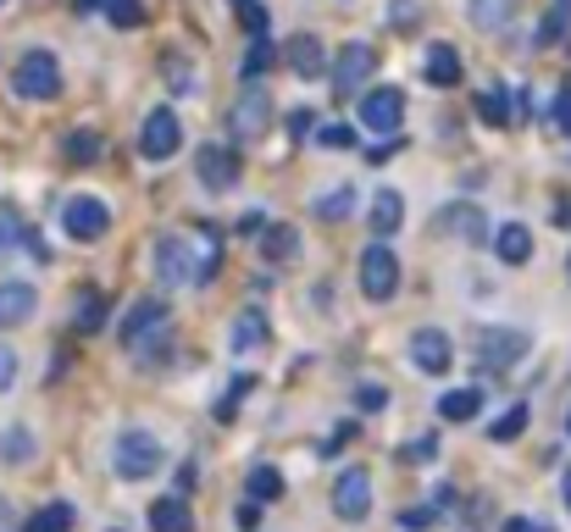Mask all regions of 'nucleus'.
I'll return each instance as SVG.
<instances>
[{
	"instance_id": "f257e3e1",
	"label": "nucleus",
	"mask_w": 571,
	"mask_h": 532,
	"mask_svg": "<svg viewBox=\"0 0 571 532\" xmlns=\"http://www.w3.org/2000/svg\"><path fill=\"white\" fill-rule=\"evenodd\" d=\"M471 355H477V367H488V372H511L527 355V333L522 327H477L471 333Z\"/></svg>"
},
{
	"instance_id": "f03ea898",
	"label": "nucleus",
	"mask_w": 571,
	"mask_h": 532,
	"mask_svg": "<svg viewBox=\"0 0 571 532\" xmlns=\"http://www.w3.org/2000/svg\"><path fill=\"white\" fill-rule=\"evenodd\" d=\"M267 123H272V95H267L261 83H250L233 101V112H228V134H233V144H256L267 134Z\"/></svg>"
},
{
	"instance_id": "7ed1b4c3",
	"label": "nucleus",
	"mask_w": 571,
	"mask_h": 532,
	"mask_svg": "<svg viewBox=\"0 0 571 532\" xmlns=\"http://www.w3.org/2000/svg\"><path fill=\"white\" fill-rule=\"evenodd\" d=\"M106 228H112V206L95 200V195H72V200L61 206V233L78 239V244H101Z\"/></svg>"
},
{
	"instance_id": "20e7f679",
	"label": "nucleus",
	"mask_w": 571,
	"mask_h": 532,
	"mask_svg": "<svg viewBox=\"0 0 571 532\" xmlns=\"http://www.w3.org/2000/svg\"><path fill=\"white\" fill-rule=\"evenodd\" d=\"M12 89H18L23 101H56L61 95V67H56V56L50 50H28L18 61V72H12Z\"/></svg>"
},
{
	"instance_id": "39448f33",
	"label": "nucleus",
	"mask_w": 571,
	"mask_h": 532,
	"mask_svg": "<svg viewBox=\"0 0 571 532\" xmlns=\"http://www.w3.org/2000/svg\"><path fill=\"white\" fill-rule=\"evenodd\" d=\"M112 461H117V472H123L128 483H139V477H155V472H161V443H155L144 427H128V432L117 438Z\"/></svg>"
},
{
	"instance_id": "423d86ee",
	"label": "nucleus",
	"mask_w": 571,
	"mask_h": 532,
	"mask_svg": "<svg viewBox=\"0 0 571 532\" xmlns=\"http://www.w3.org/2000/svg\"><path fill=\"white\" fill-rule=\"evenodd\" d=\"M178 150H184V123H178V112H173V106H155V112L144 117L139 155H144V161H167V155H178Z\"/></svg>"
},
{
	"instance_id": "0eeeda50",
	"label": "nucleus",
	"mask_w": 571,
	"mask_h": 532,
	"mask_svg": "<svg viewBox=\"0 0 571 532\" xmlns=\"http://www.w3.org/2000/svg\"><path fill=\"white\" fill-rule=\"evenodd\" d=\"M372 72H377V50L366 39H350L339 50V61H334V95H361V89L372 83Z\"/></svg>"
},
{
	"instance_id": "6e6552de",
	"label": "nucleus",
	"mask_w": 571,
	"mask_h": 532,
	"mask_svg": "<svg viewBox=\"0 0 571 532\" xmlns=\"http://www.w3.org/2000/svg\"><path fill=\"white\" fill-rule=\"evenodd\" d=\"M394 289H399V255L388 244H372L361 255V294L383 305V300H394Z\"/></svg>"
},
{
	"instance_id": "1a4fd4ad",
	"label": "nucleus",
	"mask_w": 571,
	"mask_h": 532,
	"mask_svg": "<svg viewBox=\"0 0 571 532\" xmlns=\"http://www.w3.org/2000/svg\"><path fill=\"white\" fill-rule=\"evenodd\" d=\"M155 278L167 284V289H184V284H200V261L184 239H155Z\"/></svg>"
},
{
	"instance_id": "9d476101",
	"label": "nucleus",
	"mask_w": 571,
	"mask_h": 532,
	"mask_svg": "<svg viewBox=\"0 0 571 532\" xmlns=\"http://www.w3.org/2000/svg\"><path fill=\"white\" fill-rule=\"evenodd\" d=\"M411 361H417V372L444 378V372H450V361H455L450 333H444V327H417V333H411Z\"/></svg>"
},
{
	"instance_id": "9b49d317",
	"label": "nucleus",
	"mask_w": 571,
	"mask_h": 532,
	"mask_svg": "<svg viewBox=\"0 0 571 532\" xmlns=\"http://www.w3.org/2000/svg\"><path fill=\"white\" fill-rule=\"evenodd\" d=\"M195 172H200V189L228 195V189L238 184V155H233L228 144H206V150L195 155Z\"/></svg>"
},
{
	"instance_id": "f8f14e48",
	"label": "nucleus",
	"mask_w": 571,
	"mask_h": 532,
	"mask_svg": "<svg viewBox=\"0 0 571 532\" xmlns=\"http://www.w3.org/2000/svg\"><path fill=\"white\" fill-rule=\"evenodd\" d=\"M334 510H339L345 521H366V510H372V472H366V466H350V472L334 483Z\"/></svg>"
},
{
	"instance_id": "ddd939ff",
	"label": "nucleus",
	"mask_w": 571,
	"mask_h": 532,
	"mask_svg": "<svg viewBox=\"0 0 571 532\" xmlns=\"http://www.w3.org/2000/svg\"><path fill=\"white\" fill-rule=\"evenodd\" d=\"M361 123L372 134H394L405 123V95H399V89H372V95L361 101Z\"/></svg>"
},
{
	"instance_id": "4468645a",
	"label": "nucleus",
	"mask_w": 571,
	"mask_h": 532,
	"mask_svg": "<svg viewBox=\"0 0 571 532\" xmlns=\"http://www.w3.org/2000/svg\"><path fill=\"white\" fill-rule=\"evenodd\" d=\"M161 327H167V305H161V300H139L128 316H123V344L128 349H139L150 333H161Z\"/></svg>"
},
{
	"instance_id": "2eb2a0df",
	"label": "nucleus",
	"mask_w": 571,
	"mask_h": 532,
	"mask_svg": "<svg viewBox=\"0 0 571 532\" xmlns=\"http://www.w3.org/2000/svg\"><path fill=\"white\" fill-rule=\"evenodd\" d=\"M150 532H195V510H189V499H184V494L155 499V505H150Z\"/></svg>"
},
{
	"instance_id": "dca6fc26",
	"label": "nucleus",
	"mask_w": 571,
	"mask_h": 532,
	"mask_svg": "<svg viewBox=\"0 0 571 532\" xmlns=\"http://www.w3.org/2000/svg\"><path fill=\"white\" fill-rule=\"evenodd\" d=\"M34 305H39L34 284H0V327L28 322V316H34Z\"/></svg>"
},
{
	"instance_id": "f3484780",
	"label": "nucleus",
	"mask_w": 571,
	"mask_h": 532,
	"mask_svg": "<svg viewBox=\"0 0 571 532\" xmlns=\"http://www.w3.org/2000/svg\"><path fill=\"white\" fill-rule=\"evenodd\" d=\"M482 222H488V217H482L477 206H444V211H439V233H455V239H471V244L482 239Z\"/></svg>"
},
{
	"instance_id": "a211bd4d",
	"label": "nucleus",
	"mask_w": 571,
	"mask_h": 532,
	"mask_svg": "<svg viewBox=\"0 0 571 532\" xmlns=\"http://www.w3.org/2000/svg\"><path fill=\"white\" fill-rule=\"evenodd\" d=\"M494 250H500V261H505V266H522V261L533 255V233H527V222H500Z\"/></svg>"
},
{
	"instance_id": "6ab92c4d",
	"label": "nucleus",
	"mask_w": 571,
	"mask_h": 532,
	"mask_svg": "<svg viewBox=\"0 0 571 532\" xmlns=\"http://www.w3.org/2000/svg\"><path fill=\"white\" fill-rule=\"evenodd\" d=\"M289 67H294L300 78H316L322 67H328V56H322V39H316V34H294V39H289Z\"/></svg>"
},
{
	"instance_id": "aec40b11",
	"label": "nucleus",
	"mask_w": 571,
	"mask_h": 532,
	"mask_svg": "<svg viewBox=\"0 0 571 532\" xmlns=\"http://www.w3.org/2000/svg\"><path fill=\"white\" fill-rule=\"evenodd\" d=\"M399 222H405V195L399 189H377L372 195V228L377 233H399Z\"/></svg>"
},
{
	"instance_id": "412c9836",
	"label": "nucleus",
	"mask_w": 571,
	"mask_h": 532,
	"mask_svg": "<svg viewBox=\"0 0 571 532\" xmlns=\"http://www.w3.org/2000/svg\"><path fill=\"white\" fill-rule=\"evenodd\" d=\"M261 255L278 266V261H289V255H300V228H289V222H272V228H261Z\"/></svg>"
},
{
	"instance_id": "4be33fe9",
	"label": "nucleus",
	"mask_w": 571,
	"mask_h": 532,
	"mask_svg": "<svg viewBox=\"0 0 571 532\" xmlns=\"http://www.w3.org/2000/svg\"><path fill=\"white\" fill-rule=\"evenodd\" d=\"M516 7H522V0H466V12H471L477 28H505L516 18Z\"/></svg>"
},
{
	"instance_id": "5701e85b",
	"label": "nucleus",
	"mask_w": 571,
	"mask_h": 532,
	"mask_svg": "<svg viewBox=\"0 0 571 532\" xmlns=\"http://www.w3.org/2000/svg\"><path fill=\"white\" fill-rule=\"evenodd\" d=\"M439 416H444V421H471V416H482V389H450V394L439 400Z\"/></svg>"
},
{
	"instance_id": "b1692460",
	"label": "nucleus",
	"mask_w": 571,
	"mask_h": 532,
	"mask_svg": "<svg viewBox=\"0 0 571 532\" xmlns=\"http://www.w3.org/2000/svg\"><path fill=\"white\" fill-rule=\"evenodd\" d=\"M356 200H361L356 184H345V189H334V195H322V200L311 206V217H316V222H345V217L356 211Z\"/></svg>"
},
{
	"instance_id": "393cba45",
	"label": "nucleus",
	"mask_w": 571,
	"mask_h": 532,
	"mask_svg": "<svg viewBox=\"0 0 571 532\" xmlns=\"http://www.w3.org/2000/svg\"><path fill=\"white\" fill-rule=\"evenodd\" d=\"M428 78H433L439 89H455V83H461V56H455L450 45H433V50H428Z\"/></svg>"
},
{
	"instance_id": "a878e982",
	"label": "nucleus",
	"mask_w": 571,
	"mask_h": 532,
	"mask_svg": "<svg viewBox=\"0 0 571 532\" xmlns=\"http://www.w3.org/2000/svg\"><path fill=\"white\" fill-rule=\"evenodd\" d=\"M256 344H267V316L261 311H244L233 327V355H250Z\"/></svg>"
},
{
	"instance_id": "bb28decb",
	"label": "nucleus",
	"mask_w": 571,
	"mask_h": 532,
	"mask_svg": "<svg viewBox=\"0 0 571 532\" xmlns=\"http://www.w3.org/2000/svg\"><path fill=\"white\" fill-rule=\"evenodd\" d=\"M23 244H34V239H28V222H23L12 206H0V255H12V250H23Z\"/></svg>"
},
{
	"instance_id": "cd10ccee",
	"label": "nucleus",
	"mask_w": 571,
	"mask_h": 532,
	"mask_svg": "<svg viewBox=\"0 0 571 532\" xmlns=\"http://www.w3.org/2000/svg\"><path fill=\"white\" fill-rule=\"evenodd\" d=\"M72 322H78V333H95V327L106 322V300H101L95 289H84V294H78V311H72Z\"/></svg>"
},
{
	"instance_id": "c85d7f7f",
	"label": "nucleus",
	"mask_w": 571,
	"mask_h": 532,
	"mask_svg": "<svg viewBox=\"0 0 571 532\" xmlns=\"http://www.w3.org/2000/svg\"><path fill=\"white\" fill-rule=\"evenodd\" d=\"M278 494H283V472H278V466H256V472H250V499H256V505H272Z\"/></svg>"
},
{
	"instance_id": "c756f323",
	"label": "nucleus",
	"mask_w": 571,
	"mask_h": 532,
	"mask_svg": "<svg viewBox=\"0 0 571 532\" xmlns=\"http://www.w3.org/2000/svg\"><path fill=\"white\" fill-rule=\"evenodd\" d=\"M28 532H72V505H61V499L45 505V510L28 521Z\"/></svg>"
},
{
	"instance_id": "7c9ffc66",
	"label": "nucleus",
	"mask_w": 571,
	"mask_h": 532,
	"mask_svg": "<svg viewBox=\"0 0 571 532\" xmlns=\"http://www.w3.org/2000/svg\"><path fill=\"white\" fill-rule=\"evenodd\" d=\"M267 67H272V39H261V34H256V45H250V50H244V78H250V83H256V78H261Z\"/></svg>"
},
{
	"instance_id": "2f4dec72",
	"label": "nucleus",
	"mask_w": 571,
	"mask_h": 532,
	"mask_svg": "<svg viewBox=\"0 0 571 532\" xmlns=\"http://www.w3.org/2000/svg\"><path fill=\"white\" fill-rule=\"evenodd\" d=\"M477 112H482V123H494V128H505V123H511V101L500 95V89H488V95L477 101Z\"/></svg>"
},
{
	"instance_id": "473e14b6",
	"label": "nucleus",
	"mask_w": 571,
	"mask_h": 532,
	"mask_svg": "<svg viewBox=\"0 0 571 532\" xmlns=\"http://www.w3.org/2000/svg\"><path fill=\"white\" fill-rule=\"evenodd\" d=\"M522 427H527V405H511V410H505L494 427H488V438H494V443H505V438H516Z\"/></svg>"
},
{
	"instance_id": "72a5a7b5",
	"label": "nucleus",
	"mask_w": 571,
	"mask_h": 532,
	"mask_svg": "<svg viewBox=\"0 0 571 532\" xmlns=\"http://www.w3.org/2000/svg\"><path fill=\"white\" fill-rule=\"evenodd\" d=\"M28 455H34V443H28V432H23V427L0 432V461H28Z\"/></svg>"
},
{
	"instance_id": "f704fd0d",
	"label": "nucleus",
	"mask_w": 571,
	"mask_h": 532,
	"mask_svg": "<svg viewBox=\"0 0 571 532\" xmlns=\"http://www.w3.org/2000/svg\"><path fill=\"white\" fill-rule=\"evenodd\" d=\"M67 155H72V161H95V155H101V139H95L90 128H72V134H67Z\"/></svg>"
},
{
	"instance_id": "c9c22d12",
	"label": "nucleus",
	"mask_w": 571,
	"mask_h": 532,
	"mask_svg": "<svg viewBox=\"0 0 571 532\" xmlns=\"http://www.w3.org/2000/svg\"><path fill=\"white\" fill-rule=\"evenodd\" d=\"M106 18L117 28H139L144 23V7H139V0H106Z\"/></svg>"
},
{
	"instance_id": "e433bc0d",
	"label": "nucleus",
	"mask_w": 571,
	"mask_h": 532,
	"mask_svg": "<svg viewBox=\"0 0 571 532\" xmlns=\"http://www.w3.org/2000/svg\"><path fill=\"white\" fill-rule=\"evenodd\" d=\"M167 78L178 83L173 95H200V89H195V72H189V61H184V56H167Z\"/></svg>"
},
{
	"instance_id": "4c0bfd02",
	"label": "nucleus",
	"mask_w": 571,
	"mask_h": 532,
	"mask_svg": "<svg viewBox=\"0 0 571 532\" xmlns=\"http://www.w3.org/2000/svg\"><path fill=\"white\" fill-rule=\"evenodd\" d=\"M316 139L328 144V150H350V144H356V128H350V123H328V128H322Z\"/></svg>"
},
{
	"instance_id": "58836bf2",
	"label": "nucleus",
	"mask_w": 571,
	"mask_h": 532,
	"mask_svg": "<svg viewBox=\"0 0 571 532\" xmlns=\"http://www.w3.org/2000/svg\"><path fill=\"white\" fill-rule=\"evenodd\" d=\"M566 23H571V0H555V7H549V23H544V34H538V39L549 45V39L566 28Z\"/></svg>"
},
{
	"instance_id": "ea45409f",
	"label": "nucleus",
	"mask_w": 571,
	"mask_h": 532,
	"mask_svg": "<svg viewBox=\"0 0 571 532\" xmlns=\"http://www.w3.org/2000/svg\"><path fill=\"white\" fill-rule=\"evenodd\" d=\"M18 383V349L12 344H0V394H7Z\"/></svg>"
},
{
	"instance_id": "a19ab883",
	"label": "nucleus",
	"mask_w": 571,
	"mask_h": 532,
	"mask_svg": "<svg viewBox=\"0 0 571 532\" xmlns=\"http://www.w3.org/2000/svg\"><path fill=\"white\" fill-rule=\"evenodd\" d=\"M388 23H394V28H411V23H417V0H394V7H388Z\"/></svg>"
},
{
	"instance_id": "79ce46f5",
	"label": "nucleus",
	"mask_w": 571,
	"mask_h": 532,
	"mask_svg": "<svg viewBox=\"0 0 571 532\" xmlns=\"http://www.w3.org/2000/svg\"><path fill=\"white\" fill-rule=\"evenodd\" d=\"M233 7H238V18H244V28H256V34L267 28V12L256 7V0H233Z\"/></svg>"
},
{
	"instance_id": "37998d69",
	"label": "nucleus",
	"mask_w": 571,
	"mask_h": 532,
	"mask_svg": "<svg viewBox=\"0 0 571 532\" xmlns=\"http://www.w3.org/2000/svg\"><path fill=\"white\" fill-rule=\"evenodd\" d=\"M388 405V389H377V383H361V410H383Z\"/></svg>"
},
{
	"instance_id": "c03bdc74",
	"label": "nucleus",
	"mask_w": 571,
	"mask_h": 532,
	"mask_svg": "<svg viewBox=\"0 0 571 532\" xmlns=\"http://www.w3.org/2000/svg\"><path fill=\"white\" fill-rule=\"evenodd\" d=\"M411 461H433L439 455V438H411V450H405Z\"/></svg>"
},
{
	"instance_id": "a18cd8bd",
	"label": "nucleus",
	"mask_w": 571,
	"mask_h": 532,
	"mask_svg": "<svg viewBox=\"0 0 571 532\" xmlns=\"http://www.w3.org/2000/svg\"><path fill=\"white\" fill-rule=\"evenodd\" d=\"M311 128H316V117H311V112H305V106H300V112H294V117H289V134H294V139H305V134H311Z\"/></svg>"
},
{
	"instance_id": "49530a36",
	"label": "nucleus",
	"mask_w": 571,
	"mask_h": 532,
	"mask_svg": "<svg viewBox=\"0 0 571 532\" xmlns=\"http://www.w3.org/2000/svg\"><path fill=\"white\" fill-rule=\"evenodd\" d=\"M261 228H267L261 211H244V217H238V233H261Z\"/></svg>"
},
{
	"instance_id": "de8ad7c7",
	"label": "nucleus",
	"mask_w": 571,
	"mask_h": 532,
	"mask_svg": "<svg viewBox=\"0 0 571 532\" xmlns=\"http://www.w3.org/2000/svg\"><path fill=\"white\" fill-rule=\"evenodd\" d=\"M256 521H261V505H244V510H238V527H244V532H256Z\"/></svg>"
},
{
	"instance_id": "09e8293b",
	"label": "nucleus",
	"mask_w": 571,
	"mask_h": 532,
	"mask_svg": "<svg viewBox=\"0 0 571 532\" xmlns=\"http://www.w3.org/2000/svg\"><path fill=\"white\" fill-rule=\"evenodd\" d=\"M505 532H549V527H544V521H522V516H511Z\"/></svg>"
},
{
	"instance_id": "8fccbe9b",
	"label": "nucleus",
	"mask_w": 571,
	"mask_h": 532,
	"mask_svg": "<svg viewBox=\"0 0 571 532\" xmlns=\"http://www.w3.org/2000/svg\"><path fill=\"white\" fill-rule=\"evenodd\" d=\"M555 117H560V128L571 134V95H560V106H555Z\"/></svg>"
},
{
	"instance_id": "3c124183",
	"label": "nucleus",
	"mask_w": 571,
	"mask_h": 532,
	"mask_svg": "<svg viewBox=\"0 0 571 532\" xmlns=\"http://www.w3.org/2000/svg\"><path fill=\"white\" fill-rule=\"evenodd\" d=\"M560 499H566V510H571V466L560 472Z\"/></svg>"
},
{
	"instance_id": "603ef678",
	"label": "nucleus",
	"mask_w": 571,
	"mask_h": 532,
	"mask_svg": "<svg viewBox=\"0 0 571 532\" xmlns=\"http://www.w3.org/2000/svg\"><path fill=\"white\" fill-rule=\"evenodd\" d=\"M566 432H571V416H566Z\"/></svg>"
},
{
	"instance_id": "864d4df0",
	"label": "nucleus",
	"mask_w": 571,
	"mask_h": 532,
	"mask_svg": "<svg viewBox=\"0 0 571 532\" xmlns=\"http://www.w3.org/2000/svg\"><path fill=\"white\" fill-rule=\"evenodd\" d=\"M0 7H7V0H0Z\"/></svg>"
}]
</instances>
